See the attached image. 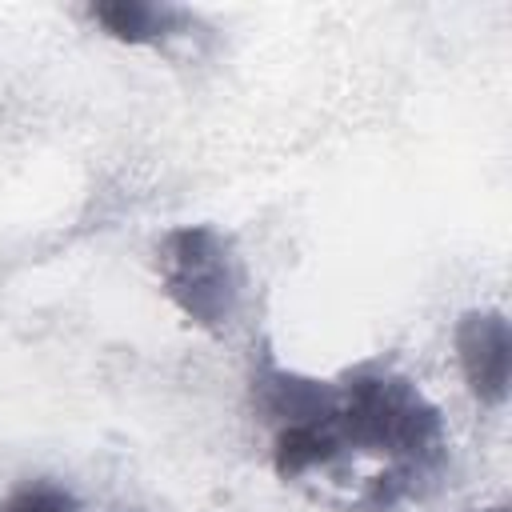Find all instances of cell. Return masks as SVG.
Returning a JSON list of instances; mask_svg holds the SVG:
<instances>
[{
    "label": "cell",
    "mask_w": 512,
    "mask_h": 512,
    "mask_svg": "<svg viewBox=\"0 0 512 512\" xmlns=\"http://www.w3.org/2000/svg\"><path fill=\"white\" fill-rule=\"evenodd\" d=\"M160 280L168 300L200 328H220L232 320L240 300V272L228 240L216 228L188 224L164 236Z\"/></svg>",
    "instance_id": "cell-1"
},
{
    "label": "cell",
    "mask_w": 512,
    "mask_h": 512,
    "mask_svg": "<svg viewBox=\"0 0 512 512\" xmlns=\"http://www.w3.org/2000/svg\"><path fill=\"white\" fill-rule=\"evenodd\" d=\"M344 432L356 444L388 448L396 456H428L440 444V420L424 396L396 376H368L348 388V400L336 408Z\"/></svg>",
    "instance_id": "cell-2"
},
{
    "label": "cell",
    "mask_w": 512,
    "mask_h": 512,
    "mask_svg": "<svg viewBox=\"0 0 512 512\" xmlns=\"http://www.w3.org/2000/svg\"><path fill=\"white\" fill-rule=\"evenodd\" d=\"M456 352L468 388L484 404H500L508 396V364H512V336L500 312H468L456 328Z\"/></svg>",
    "instance_id": "cell-3"
},
{
    "label": "cell",
    "mask_w": 512,
    "mask_h": 512,
    "mask_svg": "<svg viewBox=\"0 0 512 512\" xmlns=\"http://www.w3.org/2000/svg\"><path fill=\"white\" fill-rule=\"evenodd\" d=\"M92 20L128 44H148L168 36L180 24V12L172 4H144V0H108V4H92Z\"/></svg>",
    "instance_id": "cell-4"
},
{
    "label": "cell",
    "mask_w": 512,
    "mask_h": 512,
    "mask_svg": "<svg viewBox=\"0 0 512 512\" xmlns=\"http://www.w3.org/2000/svg\"><path fill=\"white\" fill-rule=\"evenodd\" d=\"M336 448H340V440H336V432H332L328 424H320V420L288 424V428L280 432V440H276V472H280L284 480H296V476H304L308 468L328 464V460L336 456Z\"/></svg>",
    "instance_id": "cell-5"
},
{
    "label": "cell",
    "mask_w": 512,
    "mask_h": 512,
    "mask_svg": "<svg viewBox=\"0 0 512 512\" xmlns=\"http://www.w3.org/2000/svg\"><path fill=\"white\" fill-rule=\"evenodd\" d=\"M0 512H76V500L56 484H24L0 504Z\"/></svg>",
    "instance_id": "cell-6"
},
{
    "label": "cell",
    "mask_w": 512,
    "mask_h": 512,
    "mask_svg": "<svg viewBox=\"0 0 512 512\" xmlns=\"http://www.w3.org/2000/svg\"><path fill=\"white\" fill-rule=\"evenodd\" d=\"M496 512H504V508H496Z\"/></svg>",
    "instance_id": "cell-7"
}]
</instances>
